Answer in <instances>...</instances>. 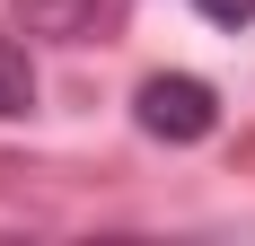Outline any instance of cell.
Segmentation results:
<instances>
[{
  "label": "cell",
  "instance_id": "1",
  "mask_svg": "<svg viewBox=\"0 0 255 246\" xmlns=\"http://www.w3.org/2000/svg\"><path fill=\"white\" fill-rule=\"evenodd\" d=\"M132 115H141L150 141H211L220 97H211V79H194V71H158V79H141Z\"/></svg>",
  "mask_w": 255,
  "mask_h": 246
},
{
  "label": "cell",
  "instance_id": "2",
  "mask_svg": "<svg viewBox=\"0 0 255 246\" xmlns=\"http://www.w3.org/2000/svg\"><path fill=\"white\" fill-rule=\"evenodd\" d=\"M26 106H35V62H26V44H9V35H0V123L26 115Z\"/></svg>",
  "mask_w": 255,
  "mask_h": 246
},
{
  "label": "cell",
  "instance_id": "3",
  "mask_svg": "<svg viewBox=\"0 0 255 246\" xmlns=\"http://www.w3.org/2000/svg\"><path fill=\"white\" fill-rule=\"evenodd\" d=\"M26 18H53L62 26V35H79V26H88V9H97V0H18Z\"/></svg>",
  "mask_w": 255,
  "mask_h": 246
},
{
  "label": "cell",
  "instance_id": "4",
  "mask_svg": "<svg viewBox=\"0 0 255 246\" xmlns=\"http://www.w3.org/2000/svg\"><path fill=\"white\" fill-rule=\"evenodd\" d=\"M194 9H203L211 26H247V18H255V0H194Z\"/></svg>",
  "mask_w": 255,
  "mask_h": 246
}]
</instances>
